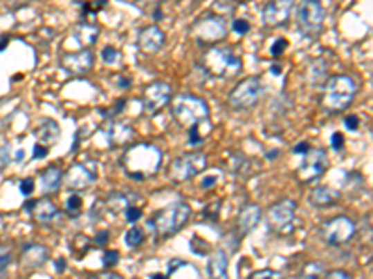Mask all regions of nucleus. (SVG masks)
I'll list each match as a JSON object with an SVG mask.
<instances>
[{"mask_svg": "<svg viewBox=\"0 0 373 279\" xmlns=\"http://www.w3.org/2000/svg\"><path fill=\"white\" fill-rule=\"evenodd\" d=\"M122 166L127 177L140 182L146 181L161 171L163 151L153 144H136L123 153Z\"/></svg>", "mask_w": 373, "mask_h": 279, "instance_id": "obj_1", "label": "nucleus"}, {"mask_svg": "<svg viewBox=\"0 0 373 279\" xmlns=\"http://www.w3.org/2000/svg\"><path fill=\"white\" fill-rule=\"evenodd\" d=\"M356 91H358V86H356L353 77H349V75H334V77H331L325 84L323 99H321L325 112H329V114L345 112L355 101Z\"/></svg>", "mask_w": 373, "mask_h": 279, "instance_id": "obj_2", "label": "nucleus"}, {"mask_svg": "<svg viewBox=\"0 0 373 279\" xmlns=\"http://www.w3.org/2000/svg\"><path fill=\"white\" fill-rule=\"evenodd\" d=\"M202 69L213 79H232L243 69V61L232 49L226 47H209L202 55Z\"/></svg>", "mask_w": 373, "mask_h": 279, "instance_id": "obj_3", "label": "nucleus"}, {"mask_svg": "<svg viewBox=\"0 0 373 279\" xmlns=\"http://www.w3.org/2000/svg\"><path fill=\"white\" fill-rule=\"evenodd\" d=\"M192 209L183 201H176L172 205H166L165 209H161L159 213L155 214L149 222L152 229L155 231V235L159 238H168L172 235H176L183 229L187 222L190 220Z\"/></svg>", "mask_w": 373, "mask_h": 279, "instance_id": "obj_4", "label": "nucleus"}, {"mask_svg": "<svg viewBox=\"0 0 373 279\" xmlns=\"http://www.w3.org/2000/svg\"><path fill=\"white\" fill-rule=\"evenodd\" d=\"M172 114L183 127H192L196 123L208 122L209 106L202 97L192 93H178L172 101Z\"/></svg>", "mask_w": 373, "mask_h": 279, "instance_id": "obj_5", "label": "nucleus"}, {"mask_svg": "<svg viewBox=\"0 0 373 279\" xmlns=\"http://www.w3.org/2000/svg\"><path fill=\"white\" fill-rule=\"evenodd\" d=\"M192 36L196 43L202 47H217V43L224 41L228 37V23L226 19L219 13H209L200 21H196L192 26Z\"/></svg>", "mask_w": 373, "mask_h": 279, "instance_id": "obj_6", "label": "nucleus"}, {"mask_svg": "<svg viewBox=\"0 0 373 279\" xmlns=\"http://www.w3.org/2000/svg\"><path fill=\"white\" fill-rule=\"evenodd\" d=\"M356 235V224L347 216H334L319 225V237L327 246L340 248L351 242Z\"/></svg>", "mask_w": 373, "mask_h": 279, "instance_id": "obj_7", "label": "nucleus"}, {"mask_svg": "<svg viewBox=\"0 0 373 279\" xmlns=\"http://www.w3.org/2000/svg\"><path fill=\"white\" fill-rule=\"evenodd\" d=\"M208 168V155L202 151H192L172 160L168 168V175L172 181L185 182L200 175Z\"/></svg>", "mask_w": 373, "mask_h": 279, "instance_id": "obj_8", "label": "nucleus"}, {"mask_svg": "<svg viewBox=\"0 0 373 279\" xmlns=\"http://www.w3.org/2000/svg\"><path fill=\"white\" fill-rule=\"evenodd\" d=\"M263 91H265V86L257 77H246L239 82L228 95V104L232 106L233 110H245L252 108L254 104H257V101L262 99Z\"/></svg>", "mask_w": 373, "mask_h": 279, "instance_id": "obj_9", "label": "nucleus"}, {"mask_svg": "<svg viewBox=\"0 0 373 279\" xmlns=\"http://www.w3.org/2000/svg\"><path fill=\"white\" fill-rule=\"evenodd\" d=\"M295 17H297V25L304 34H319L323 28L327 12L318 0H302L299 6L295 8Z\"/></svg>", "mask_w": 373, "mask_h": 279, "instance_id": "obj_10", "label": "nucleus"}, {"mask_svg": "<svg viewBox=\"0 0 373 279\" xmlns=\"http://www.w3.org/2000/svg\"><path fill=\"white\" fill-rule=\"evenodd\" d=\"M295 216H297V203L286 198V200L278 201V203L269 206V211H267V224L278 235H286V233L293 229Z\"/></svg>", "mask_w": 373, "mask_h": 279, "instance_id": "obj_11", "label": "nucleus"}, {"mask_svg": "<svg viewBox=\"0 0 373 279\" xmlns=\"http://www.w3.org/2000/svg\"><path fill=\"white\" fill-rule=\"evenodd\" d=\"M329 170V155L323 147L318 149H310L304 155V160L299 168V179L300 182H316L325 175V171Z\"/></svg>", "mask_w": 373, "mask_h": 279, "instance_id": "obj_12", "label": "nucleus"}, {"mask_svg": "<svg viewBox=\"0 0 373 279\" xmlns=\"http://www.w3.org/2000/svg\"><path fill=\"white\" fill-rule=\"evenodd\" d=\"M172 99V86L168 82H152L142 93V110L147 115H153L165 108Z\"/></svg>", "mask_w": 373, "mask_h": 279, "instance_id": "obj_13", "label": "nucleus"}, {"mask_svg": "<svg viewBox=\"0 0 373 279\" xmlns=\"http://www.w3.org/2000/svg\"><path fill=\"white\" fill-rule=\"evenodd\" d=\"M93 64H95V56H93L92 49H79L75 52H64L60 56V66L75 77L92 71Z\"/></svg>", "mask_w": 373, "mask_h": 279, "instance_id": "obj_14", "label": "nucleus"}, {"mask_svg": "<svg viewBox=\"0 0 373 279\" xmlns=\"http://www.w3.org/2000/svg\"><path fill=\"white\" fill-rule=\"evenodd\" d=\"M95 179H98V170H95L93 166L80 164V162L73 164L64 173V182H66L68 189L73 190V192L90 189L93 182H95Z\"/></svg>", "mask_w": 373, "mask_h": 279, "instance_id": "obj_15", "label": "nucleus"}, {"mask_svg": "<svg viewBox=\"0 0 373 279\" xmlns=\"http://www.w3.org/2000/svg\"><path fill=\"white\" fill-rule=\"evenodd\" d=\"M295 10V4L291 0H275L267 2L262 10L263 23L267 26H282L286 25Z\"/></svg>", "mask_w": 373, "mask_h": 279, "instance_id": "obj_16", "label": "nucleus"}, {"mask_svg": "<svg viewBox=\"0 0 373 279\" xmlns=\"http://www.w3.org/2000/svg\"><path fill=\"white\" fill-rule=\"evenodd\" d=\"M103 134L109 146L120 147L133 142V138H135V128L127 122H114V119H112V122H107V125L103 127Z\"/></svg>", "mask_w": 373, "mask_h": 279, "instance_id": "obj_17", "label": "nucleus"}, {"mask_svg": "<svg viewBox=\"0 0 373 279\" xmlns=\"http://www.w3.org/2000/svg\"><path fill=\"white\" fill-rule=\"evenodd\" d=\"M166 43L165 32L161 30L157 25L146 26L142 28L140 34H138V47H140L142 52L146 55H157Z\"/></svg>", "mask_w": 373, "mask_h": 279, "instance_id": "obj_18", "label": "nucleus"}, {"mask_svg": "<svg viewBox=\"0 0 373 279\" xmlns=\"http://www.w3.org/2000/svg\"><path fill=\"white\" fill-rule=\"evenodd\" d=\"M262 220V206L256 203H248L241 209V213L237 216V229L241 233V237H245L248 233L256 229Z\"/></svg>", "mask_w": 373, "mask_h": 279, "instance_id": "obj_19", "label": "nucleus"}, {"mask_svg": "<svg viewBox=\"0 0 373 279\" xmlns=\"http://www.w3.org/2000/svg\"><path fill=\"white\" fill-rule=\"evenodd\" d=\"M49 261V249L43 244H25L23 251H21V262L28 268L43 267Z\"/></svg>", "mask_w": 373, "mask_h": 279, "instance_id": "obj_20", "label": "nucleus"}, {"mask_svg": "<svg viewBox=\"0 0 373 279\" xmlns=\"http://www.w3.org/2000/svg\"><path fill=\"white\" fill-rule=\"evenodd\" d=\"M62 128L55 119H43L36 128H34V136H36L37 144L49 147L51 144H56L60 140Z\"/></svg>", "mask_w": 373, "mask_h": 279, "instance_id": "obj_21", "label": "nucleus"}, {"mask_svg": "<svg viewBox=\"0 0 373 279\" xmlns=\"http://www.w3.org/2000/svg\"><path fill=\"white\" fill-rule=\"evenodd\" d=\"M342 198L340 194V190L332 189V186H316V189L310 192L308 195V201L312 203L313 206H318V209H325V206H332L334 203H338Z\"/></svg>", "mask_w": 373, "mask_h": 279, "instance_id": "obj_22", "label": "nucleus"}, {"mask_svg": "<svg viewBox=\"0 0 373 279\" xmlns=\"http://www.w3.org/2000/svg\"><path fill=\"white\" fill-rule=\"evenodd\" d=\"M58 214H60V209H58V205H56L53 200H49V198L36 200V203L32 206V216H34L36 222H39V224H51Z\"/></svg>", "mask_w": 373, "mask_h": 279, "instance_id": "obj_23", "label": "nucleus"}, {"mask_svg": "<svg viewBox=\"0 0 373 279\" xmlns=\"http://www.w3.org/2000/svg\"><path fill=\"white\" fill-rule=\"evenodd\" d=\"M99 37V26L95 23H80L73 28V39L79 43L80 47H84V49H90L93 43L98 41Z\"/></svg>", "mask_w": 373, "mask_h": 279, "instance_id": "obj_24", "label": "nucleus"}, {"mask_svg": "<svg viewBox=\"0 0 373 279\" xmlns=\"http://www.w3.org/2000/svg\"><path fill=\"white\" fill-rule=\"evenodd\" d=\"M64 182V171L56 166H49L47 170L42 171L39 175V186L45 194H53V192H58Z\"/></svg>", "mask_w": 373, "mask_h": 279, "instance_id": "obj_25", "label": "nucleus"}, {"mask_svg": "<svg viewBox=\"0 0 373 279\" xmlns=\"http://www.w3.org/2000/svg\"><path fill=\"white\" fill-rule=\"evenodd\" d=\"M208 273L211 279H228V255L217 249L208 262Z\"/></svg>", "mask_w": 373, "mask_h": 279, "instance_id": "obj_26", "label": "nucleus"}, {"mask_svg": "<svg viewBox=\"0 0 373 279\" xmlns=\"http://www.w3.org/2000/svg\"><path fill=\"white\" fill-rule=\"evenodd\" d=\"M327 75H329V64L325 60H313L310 64V69H308V79L313 86L323 84L327 80Z\"/></svg>", "mask_w": 373, "mask_h": 279, "instance_id": "obj_27", "label": "nucleus"}, {"mask_svg": "<svg viewBox=\"0 0 373 279\" xmlns=\"http://www.w3.org/2000/svg\"><path fill=\"white\" fill-rule=\"evenodd\" d=\"M135 203V198H127V194H111V198L107 200L109 211H125L127 206Z\"/></svg>", "mask_w": 373, "mask_h": 279, "instance_id": "obj_28", "label": "nucleus"}, {"mask_svg": "<svg viewBox=\"0 0 373 279\" xmlns=\"http://www.w3.org/2000/svg\"><path fill=\"white\" fill-rule=\"evenodd\" d=\"M144 229L142 227H138V225H133L131 229L125 233V237H123V242H125V246L127 248H138L142 242H144Z\"/></svg>", "mask_w": 373, "mask_h": 279, "instance_id": "obj_29", "label": "nucleus"}, {"mask_svg": "<svg viewBox=\"0 0 373 279\" xmlns=\"http://www.w3.org/2000/svg\"><path fill=\"white\" fill-rule=\"evenodd\" d=\"M66 213L71 218H77L79 214H82V195H79L77 192L68 195V200H66Z\"/></svg>", "mask_w": 373, "mask_h": 279, "instance_id": "obj_30", "label": "nucleus"}, {"mask_svg": "<svg viewBox=\"0 0 373 279\" xmlns=\"http://www.w3.org/2000/svg\"><path fill=\"white\" fill-rule=\"evenodd\" d=\"M325 267L319 264V262H310L302 268V273H300V279H323L325 278Z\"/></svg>", "mask_w": 373, "mask_h": 279, "instance_id": "obj_31", "label": "nucleus"}, {"mask_svg": "<svg viewBox=\"0 0 373 279\" xmlns=\"http://www.w3.org/2000/svg\"><path fill=\"white\" fill-rule=\"evenodd\" d=\"M13 261V251L6 244H0V279L4 278Z\"/></svg>", "mask_w": 373, "mask_h": 279, "instance_id": "obj_32", "label": "nucleus"}, {"mask_svg": "<svg viewBox=\"0 0 373 279\" xmlns=\"http://www.w3.org/2000/svg\"><path fill=\"white\" fill-rule=\"evenodd\" d=\"M92 242H90V238L86 237V235H77L73 238V242H71V251H73L77 257H84L88 253V249H90Z\"/></svg>", "mask_w": 373, "mask_h": 279, "instance_id": "obj_33", "label": "nucleus"}, {"mask_svg": "<svg viewBox=\"0 0 373 279\" xmlns=\"http://www.w3.org/2000/svg\"><path fill=\"white\" fill-rule=\"evenodd\" d=\"M209 122V119H208ZM206 122H202V123H196V125H192V127H189V133H187V136H189V138H187V142H189V146H200V144H203V140H206V136H203V133L202 131H200V128H202V125Z\"/></svg>", "mask_w": 373, "mask_h": 279, "instance_id": "obj_34", "label": "nucleus"}, {"mask_svg": "<svg viewBox=\"0 0 373 279\" xmlns=\"http://www.w3.org/2000/svg\"><path fill=\"white\" fill-rule=\"evenodd\" d=\"M101 60L107 64V66H114V64H118V61L122 60V52L116 49V47H104L103 50H101Z\"/></svg>", "mask_w": 373, "mask_h": 279, "instance_id": "obj_35", "label": "nucleus"}, {"mask_svg": "<svg viewBox=\"0 0 373 279\" xmlns=\"http://www.w3.org/2000/svg\"><path fill=\"white\" fill-rule=\"evenodd\" d=\"M221 206H222L221 200L213 201L211 205H208L206 209H203L202 218L209 220V222H217V220H219V211H221Z\"/></svg>", "mask_w": 373, "mask_h": 279, "instance_id": "obj_36", "label": "nucleus"}, {"mask_svg": "<svg viewBox=\"0 0 373 279\" xmlns=\"http://www.w3.org/2000/svg\"><path fill=\"white\" fill-rule=\"evenodd\" d=\"M232 28L235 34H239V36H245V34H248V30H251V23L246 21V19H233L232 23Z\"/></svg>", "mask_w": 373, "mask_h": 279, "instance_id": "obj_37", "label": "nucleus"}, {"mask_svg": "<svg viewBox=\"0 0 373 279\" xmlns=\"http://www.w3.org/2000/svg\"><path fill=\"white\" fill-rule=\"evenodd\" d=\"M34 189H36V182H34V179H30V177H26V179H21V181H19V192L25 195V198L34 194Z\"/></svg>", "mask_w": 373, "mask_h": 279, "instance_id": "obj_38", "label": "nucleus"}, {"mask_svg": "<svg viewBox=\"0 0 373 279\" xmlns=\"http://www.w3.org/2000/svg\"><path fill=\"white\" fill-rule=\"evenodd\" d=\"M251 279H282V273L276 272V270H271V268H263V270H257L251 276Z\"/></svg>", "mask_w": 373, "mask_h": 279, "instance_id": "obj_39", "label": "nucleus"}, {"mask_svg": "<svg viewBox=\"0 0 373 279\" xmlns=\"http://www.w3.org/2000/svg\"><path fill=\"white\" fill-rule=\"evenodd\" d=\"M118 262H120V253H118L116 249H112V251H104V255H103L104 268H114Z\"/></svg>", "mask_w": 373, "mask_h": 279, "instance_id": "obj_40", "label": "nucleus"}, {"mask_svg": "<svg viewBox=\"0 0 373 279\" xmlns=\"http://www.w3.org/2000/svg\"><path fill=\"white\" fill-rule=\"evenodd\" d=\"M123 214H125V220H127L129 224H136V222L142 218V211L135 205L127 206V209L123 211Z\"/></svg>", "mask_w": 373, "mask_h": 279, "instance_id": "obj_41", "label": "nucleus"}, {"mask_svg": "<svg viewBox=\"0 0 373 279\" xmlns=\"http://www.w3.org/2000/svg\"><path fill=\"white\" fill-rule=\"evenodd\" d=\"M125 104H127V101L125 99H120L116 103V106L111 110H99V114L103 115V117H116L118 114H122L123 108H125Z\"/></svg>", "mask_w": 373, "mask_h": 279, "instance_id": "obj_42", "label": "nucleus"}, {"mask_svg": "<svg viewBox=\"0 0 373 279\" xmlns=\"http://www.w3.org/2000/svg\"><path fill=\"white\" fill-rule=\"evenodd\" d=\"M286 47H288V39H284V37H278V39H276V41L273 43V47H271V55L278 58V56L284 55Z\"/></svg>", "mask_w": 373, "mask_h": 279, "instance_id": "obj_43", "label": "nucleus"}, {"mask_svg": "<svg viewBox=\"0 0 373 279\" xmlns=\"http://www.w3.org/2000/svg\"><path fill=\"white\" fill-rule=\"evenodd\" d=\"M12 162V155H10V146L0 147V168H6Z\"/></svg>", "mask_w": 373, "mask_h": 279, "instance_id": "obj_44", "label": "nucleus"}, {"mask_svg": "<svg viewBox=\"0 0 373 279\" xmlns=\"http://www.w3.org/2000/svg\"><path fill=\"white\" fill-rule=\"evenodd\" d=\"M49 155V147L42 146V144H36L34 146V153H32V158H36V160H42Z\"/></svg>", "mask_w": 373, "mask_h": 279, "instance_id": "obj_45", "label": "nucleus"}, {"mask_svg": "<svg viewBox=\"0 0 373 279\" xmlns=\"http://www.w3.org/2000/svg\"><path fill=\"white\" fill-rule=\"evenodd\" d=\"M88 279H123L118 272H112V270H107V272H99L90 276Z\"/></svg>", "mask_w": 373, "mask_h": 279, "instance_id": "obj_46", "label": "nucleus"}, {"mask_svg": "<svg viewBox=\"0 0 373 279\" xmlns=\"http://www.w3.org/2000/svg\"><path fill=\"white\" fill-rule=\"evenodd\" d=\"M323 279H353L351 273L343 272V270H331V272L325 273Z\"/></svg>", "mask_w": 373, "mask_h": 279, "instance_id": "obj_47", "label": "nucleus"}, {"mask_svg": "<svg viewBox=\"0 0 373 279\" xmlns=\"http://www.w3.org/2000/svg\"><path fill=\"white\" fill-rule=\"evenodd\" d=\"M343 125H345V128H349V131H356L358 125H361V122H358V115H347V117L343 119Z\"/></svg>", "mask_w": 373, "mask_h": 279, "instance_id": "obj_48", "label": "nucleus"}, {"mask_svg": "<svg viewBox=\"0 0 373 279\" xmlns=\"http://www.w3.org/2000/svg\"><path fill=\"white\" fill-rule=\"evenodd\" d=\"M332 147H334V151H342L343 146H345V142H343V134L342 133H334L332 134Z\"/></svg>", "mask_w": 373, "mask_h": 279, "instance_id": "obj_49", "label": "nucleus"}, {"mask_svg": "<svg viewBox=\"0 0 373 279\" xmlns=\"http://www.w3.org/2000/svg\"><path fill=\"white\" fill-rule=\"evenodd\" d=\"M109 238H111V233H109V231H99L98 235H95V240H93V244H98V246H107Z\"/></svg>", "mask_w": 373, "mask_h": 279, "instance_id": "obj_50", "label": "nucleus"}, {"mask_svg": "<svg viewBox=\"0 0 373 279\" xmlns=\"http://www.w3.org/2000/svg\"><path fill=\"white\" fill-rule=\"evenodd\" d=\"M217 179H219V175L217 173H213V175H208L202 179V189L208 190V189H213L215 184H217Z\"/></svg>", "mask_w": 373, "mask_h": 279, "instance_id": "obj_51", "label": "nucleus"}, {"mask_svg": "<svg viewBox=\"0 0 373 279\" xmlns=\"http://www.w3.org/2000/svg\"><path fill=\"white\" fill-rule=\"evenodd\" d=\"M310 149H312V147H310V144H308V142H299V144H297V146H295L291 151H293L295 155H306V153L310 151Z\"/></svg>", "mask_w": 373, "mask_h": 279, "instance_id": "obj_52", "label": "nucleus"}, {"mask_svg": "<svg viewBox=\"0 0 373 279\" xmlns=\"http://www.w3.org/2000/svg\"><path fill=\"white\" fill-rule=\"evenodd\" d=\"M116 79H118V86H120V88H129V86H131V79H123V77H120V75H118Z\"/></svg>", "mask_w": 373, "mask_h": 279, "instance_id": "obj_53", "label": "nucleus"}, {"mask_svg": "<svg viewBox=\"0 0 373 279\" xmlns=\"http://www.w3.org/2000/svg\"><path fill=\"white\" fill-rule=\"evenodd\" d=\"M183 264H185L183 261H174V262H170V264H168V273H174V272H176V268L183 267Z\"/></svg>", "mask_w": 373, "mask_h": 279, "instance_id": "obj_54", "label": "nucleus"}, {"mask_svg": "<svg viewBox=\"0 0 373 279\" xmlns=\"http://www.w3.org/2000/svg\"><path fill=\"white\" fill-rule=\"evenodd\" d=\"M8 43H10V37H8V36H2V39H0V52H2V50L6 49Z\"/></svg>", "mask_w": 373, "mask_h": 279, "instance_id": "obj_55", "label": "nucleus"}, {"mask_svg": "<svg viewBox=\"0 0 373 279\" xmlns=\"http://www.w3.org/2000/svg\"><path fill=\"white\" fill-rule=\"evenodd\" d=\"M21 160H25V151H23V149H19V151L15 153V162H21Z\"/></svg>", "mask_w": 373, "mask_h": 279, "instance_id": "obj_56", "label": "nucleus"}, {"mask_svg": "<svg viewBox=\"0 0 373 279\" xmlns=\"http://www.w3.org/2000/svg\"><path fill=\"white\" fill-rule=\"evenodd\" d=\"M153 19H155V21H161V19H163V10H161V8H157V10L153 12Z\"/></svg>", "mask_w": 373, "mask_h": 279, "instance_id": "obj_57", "label": "nucleus"}, {"mask_svg": "<svg viewBox=\"0 0 373 279\" xmlns=\"http://www.w3.org/2000/svg\"><path fill=\"white\" fill-rule=\"evenodd\" d=\"M278 155H280V151H278V149H273V153H267L265 157L269 158V160H273V158H276V157H278Z\"/></svg>", "mask_w": 373, "mask_h": 279, "instance_id": "obj_58", "label": "nucleus"}, {"mask_svg": "<svg viewBox=\"0 0 373 279\" xmlns=\"http://www.w3.org/2000/svg\"><path fill=\"white\" fill-rule=\"evenodd\" d=\"M280 71H282V67L280 66H273V67H271V73H273V75H280Z\"/></svg>", "mask_w": 373, "mask_h": 279, "instance_id": "obj_59", "label": "nucleus"}, {"mask_svg": "<svg viewBox=\"0 0 373 279\" xmlns=\"http://www.w3.org/2000/svg\"><path fill=\"white\" fill-rule=\"evenodd\" d=\"M56 264H58V272H64V264H66V262H64V259H58V261H56Z\"/></svg>", "mask_w": 373, "mask_h": 279, "instance_id": "obj_60", "label": "nucleus"}, {"mask_svg": "<svg viewBox=\"0 0 373 279\" xmlns=\"http://www.w3.org/2000/svg\"><path fill=\"white\" fill-rule=\"evenodd\" d=\"M149 279H166V276H163V273H152Z\"/></svg>", "mask_w": 373, "mask_h": 279, "instance_id": "obj_61", "label": "nucleus"}]
</instances>
